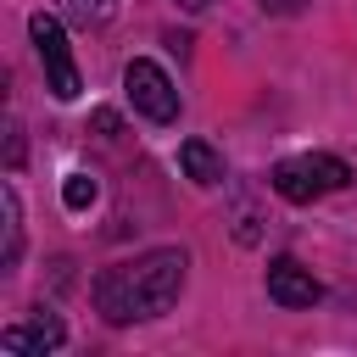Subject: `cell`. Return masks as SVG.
Returning a JSON list of instances; mask_svg holds the SVG:
<instances>
[{
	"label": "cell",
	"mask_w": 357,
	"mask_h": 357,
	"mask_svg": "<svg viewBox=\"0 0 357 357\" xmlns=\"http://www.w3.org/2000/svg\"><path fill=\"white\" fill-rule=\"evenodd\" d=\"M95 195H100V184H95L89 173H67V178H61V206H67V212H89Z\"/></svg>",
	"instance_id": "9c48e42d"
},
{
	"label": "cell",
	"mask_w": 357,
	"mask_h": 357,
	"mask_svg": "<svg viewBox=\"0 0 357 357\" xmlns=\"http://www.w3.org/2000/svg\"><path fill=\"white\" fill-rule=\"evenodd\" d=\"M184 268H190V257L173 251V245L145 251V257H134V262H112V268H100L95 284H89L95 312H100L106 324L162 318V312L178 301V290H184Z\"/></svg>",
	"instance_id": "6da1fadb"
},
{
	"label": "cell",
	"mask_w": 357,
	"mask_h": 357,
	"mask_svg": "<svg viewBox=\"0 0 357 357\" xmlns=\"http://www.w3.org/2000/svg\"><path fill=\"white\" fill-rule=\"evenodd\" d=\"M123 89H128V100H134L139 117H151V123H173L178 117V89H173V78L151 56H134L123 67Z\"/></svg>",
	"instance_id": "277c9868"
},
{
	"label": "cell",
	"mask_w": 357,
	"mask_h": 357,
	"mask_svg": "<svg viewBox=\"0 0 357 357\" xmlns=\"http://www.w3.org/2000/svg\"><path fill=\"white\" fill-rule=\"evenodd\" d=\"M262 11H273V17H296V11H307V0H262Z\"/></svg>",
	"instance_id": "7c38bea8"
},
{
	"label": "cell",
	"mask_w": 357,
	"mask_h": 357,
	"mask_svg": "<svg viewBox=\"0 0 357 357\" xmlns=\"http://www.w3.org/2000/svg\"><path fill=\"white\" fill-rule=\"evenodd\" d=\"M346 184H351V167H346L340 156H329V151L284 156V162H273V173H268V190H273L279 201H290V206H307V201H318V195H329V190H346Z\"/></svg>",
	"instance_id": "7a4b0ae2"
},
{
	"label": "cell",
	"mask_w": 357,
	"mask_h": 357,
	"mask_svg": "<svg viewBox=\"0 0 357 357\" xmlns=\"http://www.w3.org/2000/svg\"><path fill=\"white\" fill-rule=\"evenodd\" d=\"M178 167H184V178H195V184H223V156H218L206 139H184V145H178Z\"/></svg>",
	"instance_id": "52a82bcc"
},
{
	"label": "cell",
	"mask_w": 357,
	"mask_h": 357,
	"mask_svg": "<svg viewBox=\"0 0 357 357\" xmlns=\"http://www.w3.org/2000/svg\"><path fill=\"white\" fill-rule=\"evenodd\" d=\"M61 340H67V329H61L56 312H39L33 324H11V329H0V351H56Z\"/></svg>",
	"instance_id": "8992f818"
},
{
	"label": "cell",
	"mask_w": 357,
	"mask_h": 357,
	"mask_svg": "<svg viewBox=\"0 0 357 357\" xmlns=\"http://www.w3.org/2000/svg\"><path fill=\"white\" fill-rule=\"evenodd\" d=\"M178 6H184V11H206L212 0H178Z\"/></svg>",
	"instance_id": "5bb4252c"
},
{
	"label": "cell",
	"mask_w": 357,
	"mask_h": 357,
	"mask_svg": "<svg viewBox=\"0 0 357 357\" xmlns=\"http://www.w3.org/2000/svg\"><path fill=\"white\" fill-rule=\"evenodd\" d=\"M28 39H33V50H39L45 89H50L56 100H73L84 84H78V67H73V50H67L61 22H56V17H45V11H33V17H28Z\"/></svg>",
	"instance_id": "3957f363"
},
{
	"label": "cell",
	"mask_w": 357,
	"mask_h": 357,
	"mask_svg": "<svg viewBox=\"0 0 357 357\" xmlns=\"http://www.w3.org/2000/svg\"><path fill=\"white\" fill-rule=\"evenodd\" d=\"M268 296H273L279 307L301 312V307H312V301L324 296V284H318L312 268H301L296 257H273V262H268Z\"/></svg>",
	"instance_id": "5b68a950"
},
{
	"label": "cell",
	"mask_w": 357,
	"mask_h": 357,
	"mask_svg": "<svg viewBox=\"0 0 357 357\" xmlns=\"http://www.w3.org/2000/svg\"><path fill=\"white\" fill-rule=\"evenodd\" d=\"M61 6H67V11L78 17V22H106L117 0H61Z\"/></svg>",
	"instance_id": "30bf717a"
},
{
	"label": "cell",
	"mask_w": 357,
	"mask_h": 357,
	"mask_svg": "<svg viewBox=\"0 0 357 357\" xmlns=\"http://www.w3.org/2000/svg\"><path fill=\"white\" fill-rule=\"evenodd\" d=\"M11 167H22V128L11 123Z\"/></svg>",
	"instance_id": "4fadbf2b"
},
{
	"label": "cell",
	"mask_w": 357,
	"mask_h": 357,
	"mask_svg": "<svg viewBox=\"0 0 357 357\" xmlns=\"http://www.w3.org/2000/svg\"><path fill=\"white\" fill-rule=\"evenodd\" d=\"M89 128H95L100 139H117V128H123V123H117V112H106V106H100V112L89 117Z\"/></svg>",
	"instance_id": "8fae6325"
},
{
	"label": "cell",
	"mask_w": 357,
	"mask_h": 357,
	"mask_svg": "<svg viewBox=\"0 0 357 357\" xmlns=\"http://www.w3.org/2000/svg\"><path fill=\"white\" fill-rule=\"evenodd\" d=\"M0 218H6V251H0V268H17V262H22V201H17L11 184L0 190Z\"/></svg>",
	"instance_id": "ba28073f"
}]
</instances>
